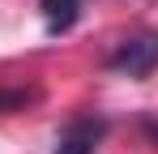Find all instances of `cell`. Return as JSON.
Listing matches in <instances>:
<instances>
[{
    "label": "cell",
    "mask_w": 158,
    "mask_h": 154,
    "mask_svg": "<svg viewBox=\"0 0 158 154\" xmlns=\"http://www.w3.org/2000/svg\"><path fill=\"white\" fill-rule=\"evenodd\" d=\"M107 69L120 73V77H132V81L150 77V73L158 69V34H154V30H145V34L124 39L120 47L107 56Z\"/></svg>",
    "instance_id": "cell-1"
},
{
    "label": "cell",
    "mask_w": 158,
    "mask_h": 154,
    "mask_svg": "<svg viewBox=\"0 0 158 154\" xmlns=\"http://www.w3.org/2000/svg\"><path fill=\"white\" fill-rule=\"evenodd\" d=\"M81 9H85V0H39V13H43L47 34H69L77 26Z\"/></svg>",
    "instance_id": "cell-3"
},
{
    "label": "cell",
    "mask_w": 158,
    "mask_h": 154,
    "mask_svg": "<svg viewBox=\"0 0 158 154\" xmlns=\"http://www.w3.org/2000/svg\"><path fill=\"white\" fill-rule=\"evenodd\" d=\"M107 128H111V124H107L103 116L81 111V116H73L69 124L56 133V150H52V154H94L98 146H103Z\"/></svg>",
    "instance_id": "cell-2"
},
{
    "label": "cell",
    "mask_w": 158,
    "mask_h": 154,
    "mask_svg": "<svg viewBox=\"0 0 158 154\" xmlns=\"http://www.w3.org/2000/svg\"><path fill=\"white\" fill-rule=\"evenodd\" d=\"M34 99V90H0V111H9V107H26Z\"/></svg>",
    "instance_id": "cell-4"
}]
</instances>
